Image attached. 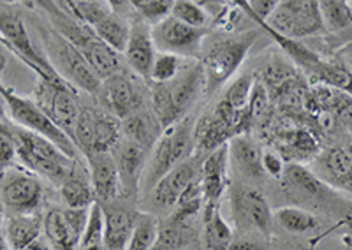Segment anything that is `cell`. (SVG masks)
Here are the masks:
<instances>
[{
    "mask_svg": "<svg viewBox=\"0 0 352 250\" xmlns=\"http://www.w3.org/2000/svg\"><path fill=\"white\" fill-rule=\"evenodd\" d=\"M34 5L43 9L50 20V27L56 34H60L64 39H67L72 46H76L94 73L97 74L100 81L108 80L113 74L120 73L122 62L120 55L113 52L108 45L97 37L94 29L87 27L85 23L72 18L65 9H62L56 2H36Z\"/></svg>",
    "mask_w": 352,
    "mask_h": 250,
    "instance_id": "1",
    "label": "cell"
},
{
    "mask_svg": "<svg viewBox=\"0 0 352 250\" xmlns=\"http://www.w3.org/2000/svg\"><path fill=\"white\" fill-rule=\"evenodd\" d=\"M0 133L6 134L14 145L16 157L21 164H25L34 174L46 178L53 183H62L67 180L72 168L78 159H71L62 152L55 143H52L46 137L39 134L27 130L20 125L6 122Z\"/></svg>",
    "mask_w": 352,
    "mask_h": 250,
    "instance_id": "2",
    "label": "cell"
},
{
    "mask_svg": "<svg viewBox=\"0 0 352 250\" xmlns=\"http://www.w3.org/2000/svg\"><path fill=\"white\" fill-rule=\"evenodd\" d=\"M204 69L201 62L182 67L180 74L169 83L152 85L150 95V109L160 122L162 129H169L171 125L178 124L188 117V111L204 95Z\"/></svg>",
    "mask_w": 352,
    "mask_h": 250,
    "instance_id": "3",
    "label": "cell"
},
{
    "mask_svg": "<svg viewBox=\"0 0 352 250\" xmlns=\"http://www.w3.org/2000/svg\"><path fill=\"white\" fill-rule=\"evenodd\" d=\"M285 199L298 208L312 212L319 210L326 215L338 218V222L345 217L352 201L340 196L333 187L324 183L319 177L301 164H287L284 174L278 180Z\"/></svg>",
    "mask_w": 352,
    "mask_h": 250,
    "instance_id": "4",
    "label": "cell"
},
{
    "mask_svg": "<svg viewBox=\"0 0 352 250\" xmlns=\"http://www.w3.org/2000/svg\"><path fill=\"white\" fill-rule=\"evenodd\" d=\"M194 127L196 120L190 115L171 125L162 133L159 141L150 152V157L144 166L143 177H141L140 192L144 196L157 185L176 166L192 157L196 154L194 145Z\"/></svg>",
    "mask_w": 352,
    "mask_h": 250,
    "instance_id": "5",
    "label": "cell"
},
{
    "mask_svg": "<svg viewBox=\"0 0 352 250\" xmlns=\"http://www.w3.org/2000/svg\"><path fill=\"white\" fill-rule=\"evenodd\" d=\"M257 39V32L238 34V36H222L212 41H204L201 53V65L204 69V95L212 97L222 85H226L236 73L240 65L252 49Z\"/></svg>",
    "mask_w": 352,
    "mask_h": 250,
    "instance_id": "6",
    "label": "cell"
},
{
    "mask_svg": "<svg viewBox=\"0 0 352 250\" xmlns=\"http://www.w3.org/2000/svg\"><path fill=\"white\" fill-rule=\"evenodd\" d=\"M37 32L55 73L74 90L80 89L88 95H99L102 81L94 73L83 53L56 34L50 25H37Z\"/></svg>",
    "mask_w": 352,
    "mask_h": 250,
    "instance_id": "7",
    "label": "cell"
},
{
    "mask_svg": "<svg viewBox=\"0 0 352 250\" xmlns=\"http://www.w3.org/2000/svg\"><path fill=\"white\" fill-rule=\"evenodd\" d=\"M229 205H231V217L234 222L238 234L247 236H263L270 238L275 224L272 206L259 187L234 180L229 183Z\"/></svg>",
    "mask_w": 352,
    "mask_h": 250,
    "instance_id": "8",
    "label": "cell"
},
{
    "mask_svg": "<svg viewBox=\"0 0 352 250\" xmlns=\"http://www.w3.org/2000/svg\"><path fill=\"white\" fill-rule=\"evenodd\" d=\"M34 102L74 143L78 115H80L76 90L69 87L60 76H37Z\"/></svg>",
    "mask_w": 352,
    "mask_h": 250,
    "instance_id": "9",
    "label": "cell"
},
{
    "mask_svg": "<svg viewBox=\"0 0 352 250\" xmlns=\"http://www.w3.org/2000/svg\"><path fill=\"white\" fill-rule=\"evenodd\" d=\"M0 95L4 99L8 111L12 118V124L20 125L23 129L32 130V133L39 134V136L46 137L52 143H55L58 148L64 152L67 157L78 159L80 157V150L72 143L71 137L56 127L46 115L43 113V109L34 102V99L20 95L4 83H0Z\"/></svg>",
    "mask_w": 352,
    "mask_h": 250,
    "instance_id": "10",
    "label": "cell"
},
{
    "mask_svg": "<svg viewBox=\"0 0 352 250\" xmlns=\"http://www.w3.org/2000/svg\"><path fill=\"white\" fill-rule=\"evenodd\" d=\"M122 122L102 106H80L74 145L83 155L111 152L122 139Z\"/></svg>",
    "mask_w": 352,
    "mask_h": 250,
    "instance_id": "11",
    "label": "cell"
},
{
    "mask_svg": "<svg viewBox=\"0 0 352 250\" xmlns=\"http://www.w3.org/2000/svg\"><path fill=\"white\" fill-rule=\"evenodd\" d=\"M278 36L294 41L310 39L324 34L319 2L314 0H284L278 2L272 16L264 21Z\"/></svg>",
    "mask_w": 352,
    "mask_h": 250,
    "instance_id": "12",
    "label": "cell"
},
{
    "mask_svg": "<svg viewBox=\"0 0 352 250\" xmlns=\"http://www.w3.org/2000/svg\"><path fill=\"white\" fill-rule=\"evenodd\" d=\"M0 39L8 49L21 58L36 76H58L50 64L46 53L34 46L23 18L12 9L0 8Z\"/></svg>",
    "mask_w": 352,
    "mask_h": 250,
    "instance_id": "13",
    "label": "cell"
},
{
    "mask_svg": "<svg viewBox=\"0 0 352 250\" xmlns=\"http://www.w3.org/2000/svg\"><path fill=\"white\" fill-rule=\"evenodd\" d=\"M43 199V183L37 174L9 170L0 177V203L11 215L36 214Z\"/></svg>",
    "mask_w": 352,
    "mask_h": 250,
    "instance_id": "14",
    "label": "cell"
},
{
    "mask_svg": "<svg viewBox=\"0 0 352 250\" xmlns=\"http://www.w3.org/2000/svg\"><path fill=\"white\" fill-rule=\"evenodd\" d=\"M150 32L155 49L160 53H171L176 57H201L206 41V30L188 27L173 16L152 27Z\"/></svg>",
    "mask_w": 352,
    "mask_h": 250,
    "instance_id": "15",
    "label": "cell"
},
{
    "mask_svg": "<svg viewBox=\"0 0 352 250\" xmlns=\"http://www.w3.org/2000/svg\"><path fill=\"white\" fill-rule=\"evenodd\" d=\"M201 162L203 157L194 154L192 157L178 164L175 170L169 171L148 194L146 201L152 206L153 212L160 214H171L176 201L180 199L184 190L201 174Z\"/></svg>",
    "mask_w": 352,
    "mask_h": 250,
    "instance_id": "16",
    "label": "cell"
},
{
    "mask_svg": "<svg viewBox=\"0 0 352 250\" xmlns=\"http://www.w3.org/2000/svg\"><path fill=\"white\" fill-rule=\"evenodd\" d=\"M99 97L102 99V108L108 109L118 120H124L129 115L146 108L144 92L140 89L136 80H132L124 71L102 81Z\"/></svg>",
    "mask_w": 352,
    "mask_h": 250,
    "instance_id": "17",
    "label": "cell"
},
{
    "mask_svg": "<svg viewBox=\"0 0 352 250\" xmlns=\"http://www.w3.org/2000/svg\"><path fill=\"white\" fill-rule=\"evenodd\" d=\"M111 155L116 162L118 177H120L122 196L129 199L136 198L140 192L144 166L148 161V152L122 136L120 141L111 150Z\"/></svg>",
    "mask_w": 352,
    "mask_h": 250,
    "instance_id": "18",
    "label": "cell"
},
{
    "mask_svg": "<svg viewBox=\"0 0 352 250\" xmlns=\"http://www.w3.org/2000/svg\"><path fill=\"white\" fill-rule=\"evenodd\" d=\"M229 166L238 174L236 180L259 187L266 180L263 170V150L248 134L232 137L229 141Z\"/></svg>",
    "mask_w": 352,
    "mask_h": 250,
    "instance_id": "19",
    "label": "cell"
},
{
    "mask_svg": "<svg viewBox=\"0 0 352 250\" xmlns=\"http://www.w3.org/2000/svg\"><path fill=\"white\" fill-rule=\"evenodd\" d=\"M88 162V173L92 182L96 199L99 205H111L122 196L120 177L111 152L85 155Z\"/></svg>",
    "mask_w": 352,
    "mask_h": 250,
    "instance_id": "20",
    "label": "cell"
},
{
    "mask_svg": "<svg viewBox=\"0 0 352 250\" xmlns=\"http://www.w3.org/2000/svg\"><path fill=\"white\" fill-rule=\"evenodd\" d=\"M317 173L329 187L352 194V143L322 152L317 157Z\"/></svg>",
    "mask_w": 352,
    "mask_h": 250,
    "instance_id": "21",
    "label": "cell"
},
{
    "mask_svg": "<svg viewBox=\"0 0 352 250\" xmlns=\"http://www.w3.org/2000/svg\"><path fill=\"white\" fill-rule=\"evenodd\" d=\"M201 185L206 203H220L229 187V143L219 146L201 162Z\"/></svg>",
    "mask_w": 352,
    "mask_h": 250,
    "instance_id": "22",
    "label": "cell"
},
{
    "mask_svg": "<svg viewBox=\"0 0 352 250\" xmlns=\"http://www.w3.org/2000/svg\"><path fill=\"white\" fill-rule=\"evenodd\" d=\"M155 55L157 52L150 27L141 20H134V25H132L131 29V37H129V45L124 52L127 65L136 76L148 81Z\"/></svg>",
    "mask_w": 352,
    "mask_h": 250,
    "instance_id": "23",
    "label": "cell"
},
{
    "mask_svg": "<svg viewBox=\"0 0 352 250\" xmlns=\"http://www.w3.org/2000/svg\"><path fill=\"white\" fill-rule=\"evenodd\" d=\"M162 133H164L162 125L157 120L152 109L148 108L140 109V111L129 115L127 118L122 120V134H124V137L140 145L148 154L152 152L155 143L159 141Z\"/></svg>",
    "mask_w": 352,
    "mask_h": 250,
    "instance_id": "24",
    "label": "cell"
},
{
    "mask_svg": "<svg viewBox=\"0 0 352 250\" xmlns=\"http://www.w3.org/2000/svg\"><path fill=\"white\" fill-rule=\"evenodd\" d=\"M104 212V247L106 250H125L134 226V214L127 206L100 205Z\"/></svg>",
    "mask_w": 352,
    "mask_h": 250,
    "instance_id": "25",
    "label": "cell"
},
{
    "mask_svg": "<svg viewBox=\"0 0 352 250\" xmlns=\"http://www.w3.org/2000/svg\"><path fill=\"white\" fill-rule=\"evenodd\" d=\"M203 245L206 250H229L234 233L222 217L220 203H204L203 208Z\"/></svg>",
    "mask_w": 352,
    "mask_h": 250,
    "instance_id": "26",
    "label": "cell"
},
{
    "mask_svg": "<svg viewBox=\"0 0 352 250\" xmlns=\"http://www.w3.org/2000/svg\"><path fill=\"white\" fill-rule=\"evenodd\" d=\"M60 196L67 208H90L97 203L90 173L80 161H76L67 180L60 185Z\"/></svg>",
    "mask_w": 352,
    "mask_h": 250,
    "instance_id": "27",
    "label": "cell"
},
{
    "mask_svg": "<svg viewBox=\"0 0 352 250\" xmlns=\"http://www.w3.org/2000/svg\"><path fill=\"white\" fill-rule=\"evenodd\" d=\"M276 145H278V154L291 164H300V161L312 159L319 154V145L314 139V136L303 129H285L276 136Z\"/></svg>",
    "mask_w": 352,
    "mask_h": 250,
    "instance_id": "28",
    "label": "cell"
},
{
    "mask_svg": "<svg viewBox=\"0 0 352 250\" xmlns=\"http://www.w3.org/2000/svg\"><path fill=\"white\" fill-rule=\"evenodd\" d=\"M43 220L37 215H9L6 222V240L11 250H23L41 238Z\"/></svg>",
    "mask_w": 352,
    "mask_h": 250,
    "instance_id": "29",
    "label": "cell"
},
{
    "mask_svg": "<svg viewBox=\"0 0 352 250\" xmlns=\"http://www.w3.org/2000/svg\"><path fill=\"white\" fill-rule=\"evenodd\" d=\"M275 218L278 226L291 234L298 236H317L322 233V222L314 212H308L298 206H282L275 210Z\"/></svg>",
    "mask_w": 352,
    "mask_h": 250,
    "instance_id": "30",
    "label": "cell"
},
{
    "mask_svg": "<svg viewBox=\"0 0 352 250\" xmlns=\"http://www.w3.org/2000/svg\"><path fill=\"white\" fill-rule=\"evenodd\" d=\"M43 231L50 245L56 250H78L80 236L69 226L64 215V208H52L44 215Z\"/></svg>",
    "mask_w": 352,
    "mask_h": 250,
    "instance_id": "31",
    "label": "cell"
},
{
    "mask_svg": "<svg viewBox=\"0 0 352 250\" xmlns=\"http://www.w3.org/2000/svg\"><path fill=\"white\" fill-rule=\"evenodd\" d=\"M131 29V21H129L124 14L111 11V14H109L108 18H104V20L97 25L96 29H94V32L97 34V37H99L104 45H108L113 52H116L120 55V53L125 52V48H127L129 45Z\"/></svg>",
    "mask_w": 352,
    "mask_h": 250,
    "instance_id": "32",
    "label": "cell"
},
{
    "mask_svg": "<svg viewBox=\"0 0 352 250\" xmlns=\"http://www.w3.org/2000/svg\"><path fill=\"white\" fill-rule=\"evenodd\" d=\"M204 192L203 185H201V177H197L187 189L184 190V194L180 196V199L176 201L175 208L169 214L168 220L176 222V224H192L194 218L203 212L204 208Z\"/></svg>",
    "mask_w": 352,
    "mask_h": 250,
    "instance_id": "33",
    "label": "cell"
},
{
    "mask_svg": "<svg viewBox=\"0 0 352 250\" xmlns=\"http://www.w3.org/2000/svg\"><path fill=\"white\" fill-rule=\"evenodd\" d=\"M56 4L90 29H96L113 11L109 2H99V0H67V2H56Z\"/></svg>",
    "mask_w": 352,
    "mask_h": 250,
    "instance_id": "34",
    "label": "cell"
},
{
    "mask_svg": "<svg viewBox=\"0 0 352 250\" xmlns=\"http://www.w3.org/2000/svg\"><path fill=\"white\" fill-rule=\"evenodd\" d=\"M159 220L150 212H136L131 238L125 250H150L159 238Z\"/></svg>",
    "mask_w": 352,
    "mask_h": 250,
    "instance_id": "35",
    "label": "cell"
},
{
    "mask_svg": "<svg viewBox=\"0 0 352 250\" xmlns=\"http://www.w3.org/2000/svg\"><path fill=\"white\" fill-rule=\"evenodd\" d=\"M320 20L328 34H340L352 29V8L342 0H322L319 2Z\"/></svg>",
    "mask_w": 352,
    "mask_h": 250,
    "instance_id": "36",
    "label": "cell"
},
{
    "mask_svg": "<svg viewBox=\"0 0 352 250\" xmlns=\"http://www.w3.org/2000/svg\"><path fill=\"white\" fill-rule=\"evenodd\" d=\"M131 4L138 14V20L148 25L150 29L171 16V0H134Z\"/></svg>",
    "mask_w": 352,
    "mask_h": 250,
    "instance_id": "37",
    "label": "cell"
},
{
    "mask_svg": "<svg viewBox=\"0 0 352 250\" xmlns=\"http://www.w3.org/2000/svg\"><path fill=\"white\" fill-rule=\"evenodd\" d=\"M254 81H256V78L252 76V73H243L226 89L222 99L234 109H238V111H248V102H250V95H252Z\"/></svg>",
    "mask_w": 352,
    "mask_h": 250,
    "instance_id": "38",
    "label": "cell"
},
{
    "mask_svg": "<svg viewBox=\"0 0 352 250\" xmlns=\"http://www.w3.org/2000/svg\"><path fill=\"white\" fill-rule=\"evenodd\" d=\"M171 16L175 20L182 21V23L194 27V29H204L210 23L208 12L197 2H190V0H176L173 2Z\"/></svg>",
    "mask_w": 352,
    "mask_h": 250,
    "instance_id": "39",
    "label": "cell"
},
{
    "mask_svg": "<svg viewBox=\"0 0 352 250\" xmlns=\"http://www.w3.org/2000/svg\"><path fill=\"white\" fill-rule=\"evenodd\" d=\"M182 71L180 57L171 53H157L153 60L152 71H150V83L152 85H162L175 80Z\"/></svg>",
    "mask_w": 352,
    "mask_h": 250,
    "instance_id": "40",
    "label": "cell"
},
{
    "mask_svg": "<svg viewBox=\"0 0 352 250\" xmlns=\"http://www.w3.org/2000/svg\"><path fill=\"white\" fill-rule=\"evenodd\" d=\"M263 170L266 177L280 180L285 170V162L276 150H263Z\"/></svg>",
    "mask_w": 352,
    "mask_h": 250,
    "instance_id": "41",
    "label": "cell"
},
{
    "mask_svg": "<svg viewBox=\"0 0 352 250\" xmlns=\"http://www.w3.org/2000/svg\"><path fill=\"white\" fill-rule=\"evenodd\" d=\"M64 215L67 218L69 226L72 227V231L80 236H83V231L87 227L88 215H90V208H64Z\"/></svg>",
    "mask_w": 352,
    "mask_h": 250,
    "instance_id": "42",
    "label": "cell"
},
{
    "mask_svg": "<svg viewBox=\"0 0 352 250\" xmlns=\"http://www.w3.org/2000/svg\"><path fill=\"white\" fill-rule=\"evenodd\" d=\"M14 159H16L14 145H12V141L6 136V134L0 133V177H2L6 171L11 170V166L14 164Z\"/></svg>",
    "mask_w": 352,
    "mask_h": 250,
    "instance_id": "43",
    "label": "cell"
},
{
    "mask_svg": "<svg viewBox=\"0 0 352 250\" xmlns=\"http://www.w3.org/2000/svg\"><path fill=\"white\" fill-rule=\"evenodd\" d=\"M335 58L338 62H342V64H344L345 67H347L349 71L352 73V39L349 41V43H345V45L338 49V53L335 55Z\"/></svg>",
    "mask_w": 352,
    "mask_h": 250,
    "instance_id": "44",
    "label": "cell"
},
{
    "mask_svg": "<svg viewBox=\"0 0 352 250\" xmlns=\"http://www.w3.org/2000/svg\"><path fill=\"white\" fill-rule=\"evenodd\" d=\"M229 250H264V247L252 238H238L231 243Z\"/></svg>",
    "mask_w": 352,
    "mask_h": 250,
    "instance_id": "45",
    "label": "cell"
},
{
    "mask_svg": "<svg viewBox=\"0 0 352 250\" xmlns=\"http://www.w3.org/2000/svg\"><path fill=\"white\" fill-rule=\"evenodd\" d=\"M338 226H344L345 229H347V236L344 238V242L347 247H352V206L349 208V212L345 214V217L338 222Z\"/></svg>",
    "mask_w": 352,
    "mask_h": 250,
    "instance_id": "46",
    "label": "cell"
},
{
    "mask_svg": "<svg viewBox=\"0 0 352 250\" xmlns=\"http://www.w3.org/2000/svg\"><path fill=\"white\" fill-rule=\"evenodd\" d=\"M9 49L8 46L2 43V39H0V83H2V78H4V73L6 69H8V64H9Z\"/></svg>",
    "mask_w": 352,
    "mask_h": 250,
    "instance_id": "47",
    "label": "cell"
},
{
    "mask_svg": "<svg viewBox=\"0 0 352 250\" xmlns=\"http://www.w3.org/2000/svg\"><path fill=\"white\" fill-rule=\"evenodd\" d=\"M23 250H52L50 249V245L46 242H43V240H37V242H34L32 245H28L27 249H23Z\"/></svg>",
    "mask_w": 352,
    "mask_h": 250,
    "instance_id": "48",
    "label": "cell"
},
{
    "mask_svg": "<svg viewBox=\"0 0 352 250\" xmlns=\"http://www.w3.org/2000/svg\"><path fill=\"white\" fill-rule=\"evenodd\" d=\"M6 109H8V106H6L2 95H0V129H2L6 122H8V117H6Z\"/></svg>",
    "mask_w": 352,
    "mask_h": 250,
    "instance_id": "49",
    "label": "cell"
},
{
    "mask_svg": "<svg viewBox=\"0 0 352 250\" xmlns=\"http://www.w3.org/2000/svg\"><path fill=\"white\" fill-rule=\"evenodd\" d=\"M0 250H11L8 245V240H6V234L0 233Z\"/></svg>",
    "mask_w": 352,
    "mask_h": 250,
    "instance_id": "50",
    "label": "cell"
},
{
    "mask_svg": "<svg viewBox=\"0 0 352 250\" xmlns=\"http://www.w3.org/2000/svg\"><path fill=\"white\" fill-rule=\"evenodd\" d=\"M78 250H106L104 245H99V247H87V249H78Z\"/></svg>",
    "mask_w": 352,
    "mask_h": 250,
    "instance_id": "51",
    "label": "cell"
},
{
    "mask_svg": "<svg viewBox=\"0 0 352 250\" xmlns=\"http://www.w3.org/2000/svg\"><path fill=\"white\" fill-rule=\"evenodd\" d=\"M349 130H351V134H352V125H351V127H349Z\"/></svg>",
    "mask_w": 352,
    "mask_h": 250,
    "instance_id": "52",
    "label": "cell"
}]
</instances>
